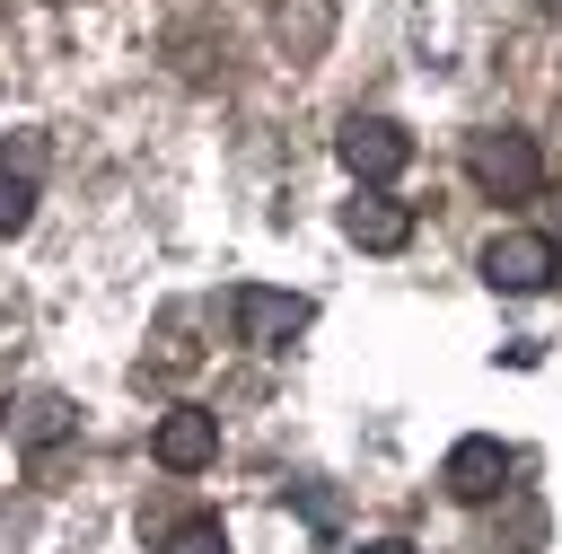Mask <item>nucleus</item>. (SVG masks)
<instances>
[{
	"instance_id": "1",
	"label": "nucleus",
	"mask_w": 562,
	"mask_h": 554,
	"mask_svg": "<svg viewBox=\"0 0 562 554\" xmlns=\"http://www.w3.org/2000/svg\"><path fill=\"white\" fill-rule=\"evenodd\" d=\"M465 176H474L492 202H527V193L544 185V158H536L527 132H474V141H465Z\"/></svg>"
},
{
	"instance_id": "2",
	"label": "nucleus",
	"mask_w": 562,
	"mask_h": 554,
	"mask_svg": "<svg viewBox=\"0 0 562 554\" xmlns=\"http://www.w3.org/2000/svg\"><path fill=\"white\" fill-rule=\"evenodd\" d=\"M334 149H342V167H351L360 185H386V176H404V167H413V132H404V123H386V114H351Z\"/></svg>"
},
{
	"instance_id": "3",
	"label": "nucleus",
	"mask_w": 562,
	"mask_h": 554,
	"mask_svg": "<svg viewBox=\"0 0 562 554\" xmlns=\"http://www.w3.org/2000/svg\"><path fill=\"white\" fill-rule=\"evenodd\" d=\"M553 264H562V246H553L544 229H501V237L483 246V281H492V290H544Z\"/></svg>"
},
{
	"instance_id": "4",
	"label": "nucleus",
	"mask_w": 562,
	"mask_h": 554,
	"mask_svg": "<svg viewBox=\"0 0 562 554\" xmlns=\"http://www.w3.org/2000/svg\"><path fill=\"white\" fill-rule=\"evenodd\" d=\"M509 475H518V457H509L492 431H465V440L439 457V484H448L457 501H492V492H509Z\"/></svg>"
},
{
	"instance_id": "5",
	"label": "nucleus",
	"mask_w": 562,
	"mask_h": 554,
	"mask_svg": "<svg viewBox=\"0 0 562 554\" xmlns=\"http://www.w3.org/2000/svg\"><path fill=\"white\" fill-rule=\"evenodd\" d=\"M149 448H158V466H167V475H202V466L220 457V413L176 405V413L158 422V440H149Z\"/></svg>"
},
{
	"instance_id": "6",
	"label": "nucleus",
	"mask_w": 562,
	"mask_h": 554,
	"mask_svg": "<svg viewBox=\"0 0 562 554\" xmlns=\"http://www.w3.org/2000/svg\"><path fill=\"white\" fill-rule=\"evenodd\" d=\"M228 308H237V343H263V352L307 325V299H290V290H237Z\"/></svg>"
},
{
	"instance_id": "7",
	"label": "nucleus",
	"mask_w": 562,
	"mask_h": 554,
	"mask_svg": "<svg viewBox=\"0 0 562 554\" xmlns=\"http://www.w3.org/2000/svg\"><path fill=\"white\" fill-rule=\"evenodd\" d=\"M342 237L369 246V255H395V246L413 237V211L386 202V193H351V202H342Z\"/></svg>"
},
{
	"instance_id": "8",
	"label": "nucleus",
	"mask_w": 562,
	"mask_h": 554,
	"mask_svg": "<svg viewBox=\"0 0 562 554\" xmlns=\"http://www.w3.org/2000/svg\"><path fill=\"white\" fill-rule=\"evenodd\" d=\"M26 220H35V176H26V167H9V158H0V237H18V229H26Z\"/></svg>"
},
{
	"instance_id": "9",
	"label": "nucleus",
	"mask_w": 562,
	"mask_h": 554,
	"mask_svg": "<svg viewBox=\"0 0 562 554\" xmlns=\"http://www.w3.org/2000/svg\"><path fill=\"white\" fill-rule=\"evenodd\" d=\"M158 554H228V528H220V519H176V528L158 536Z\"/></svg>"
},
{
	"instance_id": "10",
	"label": "nucleus",
	"mask_w": 562,
	"mask_h": 554,
	"mask_svg": "<svg viewBox=\"0 0 562 554\" xmlns=\"http://www.w3.org/2000/svg\"><path fill=\"white\" fill-rule=\"evenodd\" d=\"M281 44H290V53H316V44H325V9H316V0H307L299 18L281 9Z\"/></svg>"
},
{
	"instance_id": "11",
	"label": "nucleus",
	"mask_w": 562,
	"mask_h": 554,
	"mask_svg": "<svg viewBox=\"0 0 562 554\" xmlns=\"http://www.w3.org/2000/svg\"><path fill=\"white\" fill-rule=\"evenodd\" d=\"M360 554H422V545H404V536H378V545H360Z\"/></svg>"
},
{
	"instance_id": "12",
	"label": "nucleus",
	"mask_w": 562,
	"mask_h": 554,
	"mask_svg": "<svg viewBox=\"0 0 562 554\" xmlns=\"http://www.w3.org/2000/svg\"><path fill=\"white\" fill-rule=\"evenodd\" d=\"M544 9H562V0H544Z\"/></svg>"
},
{
	"instance_id": "13",
	"label": "nucleus",
	"mask_w": 562,
	"mask_h": 554,
	"mask_svg": "<svg viewBox=\"0 0 562 554\" xmlns=\"http://www.w3.org/2000/svg\"><path fill=\"white\" fill-rule=\"evenodd\" d=\"M553 220H562V211H553Z\"/></svg>"
}]
</instances>
